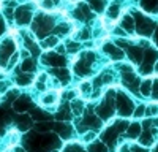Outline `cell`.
Masks as SVG:
<instances>
[{"mask_svg": "<svg viewBox=\"0 0 158 152\" xmlns=\"http://www.w3.org/2000/svg\"><path fill=\"white\" fill-rule=\"evenodd\" d=\"M56 43H57V38L52 36V38H48L46 43H43V46H44V48H51V46H54Z\"/></svg>", "mask_w": 158, "mask_h": 152, "instance_id": "obj_18", "label": "cell"}, {"mask_svg": "<svg viewBox=\"0 0 158 152\" xmlns=\"http://www.w3.org/2000/svg\"><path fill=\"white\" fill-rule=\"evenodd\" d=\"M22 68H24V71H33L35 70V62L33 60H25L24 63H22Z\"/></svg>", "mask_w": 158, "mask_h": 152, "instance_id": "obj_16", "label": "cell"}, {"mask_svg": "<svg viewBox=\"0 0 158 152\" xmlns=\"http://www.w3.org/2000/svg\"><path fill=\"white\" fill-rule=\"evenodd\" d=\"M158 112V108L156 106H150L149 109L146 108V114H147V116H153V114H156Z\"/></svg>", "mask_w": 158, "mask_h": 152, "instance_id": "obj_20", "label": "cell"}, {"mask_svg": "<svg viewBox=\"0 0 158 152\" xmlns=\"http://www.w3.org/2000/svg\"><path fill=\"white\" fill-rule=\"evenodd\" d=\"M152 92H153L152 97H153V98H158V81L153 82V91H152Z\"/></svg>", "mask_w": 158, "mask_h": 152, "instance_id": "obj_21", "label": "cell"}, {"mask_svg": "<svg viewBox=\"0 0 158 152\" xmlns=\"http://www.w3.org/2000/svg\"><path fill=\"white\" fill-rule=\"evenodd\" d=\"M144 114H146V105H139L135 111H133V116L136 117V119H139V117H142Z\"/></svg>", "mask_w": 158, "mask_h": 152, "instance_id": "obj_14", "label": "cell"}, {"mask_svg": "<svg viewBox=\"0 0 158 152\" xmlns=\"http://www.w3.org/2000/svg\"><path fill=\"white\" fill-rule=\"evenodd\" d=\"M117 103H118V112L122 114V116H130V114H133V101H131L125 94H118L117 97Z\"/></svg>", "mask_w": 158, "mask_h": 152, "instance_id": "obj_1", "label": "cell"}, {"mask_svg": "<svg viewBox=\"0 0 158 152\" xmlns=\"http://www.w3.org/2000/svg\"><path fill=\"white\" fill-rule=\"evenodd\" d=\"M71 116H73V112H71V108H70V106L60 109V111L56 114L57 120H68V119H71Z\"/></svg>", "mask_w": 158, "mask_h": 152, "instance_id": "obj_7", "label": "cell"}, {"mask_svg": "<svg viewBox=\"0 0 158 152\" xmlns=\"http://www.w3.org/2000/svg\"><path fill=\"white\" fill-rule=\"evenodd\" d=\"M52 152H59V150H56V149H54V150H52Z\"/></svg>", "mask_w": 158, "mask_h": 152, "instance_id": "obj_23", "label": "cell"}, {"mask_svg": "<svg viewBox=\"0 0 158 152\" xmlns=\"http://www.w3.org/2000/svg\"><path fill=\"white\" fill-rule=\"evenodd\" d=\"M127 133H128V136L130 138H138L139 135H141V125L138 124V122H135V124H131V125H128L127 127Z\"/></svg>", "mask_w": 158, "mask_h": 152, "instance_id": "obj_5", "label": "cell"}, {"mask_svg": "<svg viewBox=\"0 0 158 152\" xmlns=\"http://www.w3.org/2000/svg\"><path fill=\"white\" fill-rule=\"evenodd\" d=\"M90 152H108V147L103 143H95L90 146Z\"/></svg>", "mask_w": 158, "mask_h": 152, "instance_id": "obj_13", "label": "cell"}, {"mask_svg": "<svg viewBox=\"0 0 158 152\" xmlns=\"http://www.w3.org/2000/svg\"><path fill=\"white\" fill-rule=\"evenodd\" d=\"M35 129H36L40 133H48V132H49V129H51V125H49V124H43V122H40V124H36V125H35Z\"/></svg>", "mask_w": 158, "mask_h": 152, "instance_id": "obj_15", "label": "cell"}, {"mask_svg": "<svg viewBox=\"0 0 158 152\" xmlns=\"http://www.w3.org/2000/svg\"><path fill=\"white\" fill-rule=\"evenodd\" d=\"M84 122H85V125L89 127L90 130H95V129H100V127H101V119L98 116H94V114L87 116L84 119Z\"/></svg>", "mask_w": 158, "mask_h": 152, "instance_id": "obj_3", "label": "cell"}, {"mask_svg": "<svg viewBox=\"0 0 158 152\" xmlns=\"http://www.w3.org/2000/svg\"><path fill=\"white\" fill-rule=\"evenodd\" d=\"M79 91H81V94L89 95V94L92 92V84H90L89 81H82V82H81V86H79Z\"/></svg>", "mask_w": 158, "mask_h": 152, "instance_id": "obj_12", "label": "cell"}, {"mask_svg": "<svg viewBox=\"0 0 158 152\" xmlns=\"http://www.w3.org/2000/svg\"><path fill=\"white\" fill-rule=\"evenodd\" d=\"M94 138H95V130L90 132V133H87V135L84 136V141H90V139H94Z\"/></svg>", "mask_w": 158, "mask_h": 152, "instance_id": "obj_22", "label": "cell"}, {"mask_svg": "<svg viewBox=\"0 0 158 152\" xmlns=\"http://www.w3.org/2000/svg\"><path fill=\"white\" fill-rule=\"evenodd\" d=\"M131 152H147V147L146 146H138V144H133L131 146Z\"/></svg>", "mask_w": 158, "mask_h": 152, "instance_id": "obj_17", "label": "cell"}, {"mask_svg": "<svg viewBox=\"0 0 158 152\" xmlns=\"http://www.w3.org/2000/svg\"><path fill=\"white\" fill-rule=\"evenodd\" d=\"M70 108H71V112L74 114V116H81L82 111H84V103H82V101H79V100H73Z\"/></svg>", "mask_w": 158, "mask_h": 152, "instance_id": "obj_6", "label": "cell"}, {"mask_svg": "<svg viewBox=\"0 0 158 152\" xmlns=\"http://www.w3.org/2000/svg\"><path fill=\"white\" fill-rule=\"evenodd\" d=\"M32 117H33L35 120H48V119H49V114H48V112H44L43 109L36 108V109H33V111H32Z\"/></svg>", "mask_w": 158, "mask_h": 152, "instance_id": "obj_8", "label": "cell"}, {"mask_svg": "<svg viewBox=\"0 0 158 152\" xmlns=\"http://www.w3.org/2000/svg\"><path fill=\"white\" fill-rule=\"evenodd\" d=\"M32 76L30 74H22V76H18V79H16V82L19 84V86H29V84H32Z\"/></svg>", "mask_w": 158, "mask_h": 152, "instance_id": "obj_9", "label": "cell"}, {"mask_svg": "<svg viewBox=\"0 0 158 152\" xmlns=\"http://www.w3.org/2000/svg\"><path fill=\"white\" fill-rule=\"evenodd\" d=\"M41 103L43 105H54L56 103V94H44L41 97Z\"/></svg>", "mask_w": 158, "mask_h": 152, "instance_id": "obj_11", "label": "cell"}, {"mask_svg": "<svg viewBox=\"0 0 158 152\" xmlns=\"http://www.w3.org/2000/svg\"><path fill=\"white\" fill-rule=\"evenodd\" d=\"M65 152H81V147L76 146V144H71V146H67Z\"/></svg>", "mask_w": 158, "mask_h": 152, "instance_id": "obj_19", "label": "cell"}, {"mask_svg": "<svg viewBox=\"0 0 158 152\" xmlns=\"http://www.w3.org/2000/svg\"><path fill=\"white\" fill-rule=\"evenodd\" d=\"M139 136H141V139H139V144H141V146L150 147V146L153 144V135H152V132L147 130L146 133H141Z\"/></svg>", "mask_w": 158, "mask_h": 152, "instance_id": "obj_4", "label": "cell"}, {"mask_svg": "<svg viewBox=\"0 0 158 152\" xmlns=\"http://www.w3.org/2000/svg\"><path fill=\"white\" fill-rule=\"evenodd\" d=\"M150 87H152V81H150V79H146V81L141 84V94H142V95H146V97L150 95V92H152V91H150Z\"/></svg>", "mask_w": 158, "mask_h": 152, "instance_id": "obj_10", "label": "cell"}, {"mask_svg": "<svg viewBox=\"0 0 158 152\" xmlns=\"http://www.w3.org/2000/svg\"><path fill=\"white\" fill-rule=\"evenodd\" d=\"M15 109L16 111H19V112H24V111H27L30 106H32V101L27 98V97H19V98H16L15 100Z\"/></svg>", "mask_w": 158, "mask_h": 152, "instance_id": "obj_2", "label": "cell"}]
</instances>
